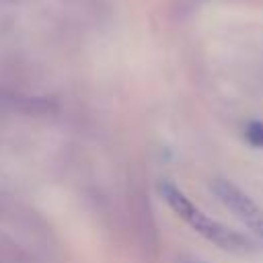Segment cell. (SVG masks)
<instances>
[{
  "mask_svg": "<svg viewBox=\"0 0 263 263\" xmlns=\"http://www.w3.org/2000/svg\"><path fill=\"white\" fill-rule=\"evenodd\" d=\"M162 199L171 205V210L183 220L187 222L197 234H201L203 238H208L210 242H214L216 247L228 251V253H236V255H245L253 251V245L238 232H234L232 228H228L226 224L210 218L205 212H201L179 187H175L173 183L164 181L158 187Z\"/></svg>",
  "mask_w": 263,
  "mask_h": 263,
  "instance_id": "cell-1",
  "label": "cell"
},
{
  "mask_svg": "<svg viewBox=\"0 0 263 263\" xmlns=\"http://www.w3.org/2000/svg\"><path fill=\"white\" fill-rule=\"evenodd\" d=\"M212 191L240 222H245L259 238H263V210L240 187L228 179H216L212 183Z\"/></svg>",
  "mask_w": 263,
  "mask_h": 263,
  "instance_id": "cell-2",
  "label": "cell"
},
{
  "mask_svg": "<svg viewBox=\"0 0 263 263\" xmlns=\"http://www.w3.org/2000/svg\"><path fill=\"white\" fill-rule=\"evenodd\" d=\"M245 140L249 146L263 150V121L253 119L245 125Z\"/></svg>",
  "mask_w": 263,
  "mask_h": 263,
  "instance_id": "cell-3",
  "label": "cell"
},
{
  "mask_svg": "<svg viewBox=\"0 0 263 263\" xmlns=\"http://www.w3.org/2000/svg\"><path fill=\"white\" fill-rule=\"evenodd\" d=\"M179 263H205V261L195 259V257H183V259H179Z\"/></svg>",
  "mask_w": 263,
  "mask_h": 263,
  "instance_id": "cell-4",
  "label": "cell"
}]
</instances>
